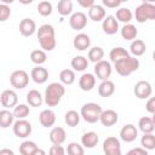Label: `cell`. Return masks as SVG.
Instances as JSON below:
<instances>
[{"label":"cell","instance_id":"681fc988","mask_svg":"<svg viewBox=\"0 0 155 155\" xmlns=\"http://www.w3.org/2000/svg\"><path fill=\"white\" fill-rule=\"evenodd\" d=\"M78 4L81 6V7H86V8H90L92 5H94V1L93 0H79Z\"/></svg>","mask_w":155,"mask_h":155},{"label":"cell","instance_id":"d6a6232c","mask_svg":"<svg viewBox=\"0 0 155 155\" xmlns=\"http://www.w3.org/2000/svg\"><path fill=\"white\" fill-rule=\"evenodd\" d=\"M80 117H81V116H80V114H79L78 111H75V110H69V111H67L65 115H64V121H65V124H67L68 126L75 127V126L79 125Z\"/></svg>","mask_w":155,"mask_h":155},{"label":"cell","instance_id":"d6986e66","mask_svg":"<svg viewBox=\"0 0 155 155\" xmlns=\"http://www.w3.org/2000/svg\"><path fill=\"white\" fill-rule=\"evenodd\" d=\"M39 121L44 127H52L56 122V114L51 109H45L39 115Z\"/></svg>","mask_w":155,"mask_h":155},{"label":"cell","instance_id":"7402d4cb","mask_svg":"<svg viewBox=\"0 0 155 155\" xmlns=\"http://www.w3.org/2000/svg\"><path fill=\"white\" fill-rule=\"evenodd\" d=\"M114 92H115V85L109 79L108 80H103L98 86V94L101 97H104V98L110 97Z\"/></svg>","mask_w":155,"mask_h":155},{"label":"cell","instance_id":"f35d334b","mask_svg":"<svg viewBox=\"0 0 155 155\" xmlns=\"http://www.w3.org/2000/svg\"><path fill=\"white\" fill-rule=\"evenodd\" d=\"M39 44L42 48V51H52L56 47V39L54 36H46V38H40Z\"/></svg>","mask_w":155,"mask_h":155},{"label":"cell","instance_id":"f907efd6","mask_svg":"<svg viewBox=\"0 0 155 155\" xmlns=\"http://www.w3.org/2000/svg\"><path fill=\"white\" fill-rule=\"evenodd\" d=\"M0 155H15V153L8 148H2L0 149Z\"/></svg>","mask_w":155,"mask_h":155},{"label":"cell","instance_id":"44dd1931","mask_svg":"<svg viewBox=\"0 0 155 155\" xmlns=\"http://www.w3.org/2000/svg\"><path fill=\"white\" fill-rule=\"evenodd\" d=\"M88 17L90 19H92L93 22H101L105 18V10L102 5H92L88 8Z\"/></svg>","mask_w":155,"mask_h":155},{"label":"cell","instance_id":"30bf717a","mask_svg":"<svg viewBox=\"0 0 155 155\" xmlns=\"http://www.w3.org/2000/svg\"><path fill=\"white\" fill-rule=\"evenodd\" d=\"M18 103V96L13 90H5L0 94V104L6 109L15 108Z\"/></svg>","mask_w":155,"mask_h":155},{"label":"cell","instance_id":"816d5d0a","mask_svg":"<svg viewBox=\"0 0 155 155\" xmlns=\"http://www.w3.org/2000/svg\"><path fill=\"white\" fill-rule=\"evenodd\" d=\"M31 155H46V151H45L44 149H40V148H36V149L34 150V153H33Z\"/></svg>","mask_w":155,"mask_h":155},{"label":"cell","instance_id":"ab89813d","mask_svg":"<svg viewBox=\"0 0 155 155\" xmlns=\"http://www.w3.org/2000/svg\"><path fill=\"white\" fill-rule=\"evenodd\" d=\"M36 148H38V145L35 144V142H33V140H24L19 145V153H21V155H31Z\"/></svg>","mask_w":155,"mask_h":155},{"label":"cell","instance_id":"4fadbf2b","mask_svg":"<svg viewBox=\"0 0 155 155\" xmlns=\"http://www.w3.org/2000/svg\"><path fill=\"white\" fill-rule=\"evenodd\" d=\"M119 120V115L115 110L113 109H107V110H103L101 113V116H99V121L103 126L105 127H110V126H114Z\"/></svg>","mask_w":155,"mask_h":155},{"label":"cell","instance_id":"7dc6e473","mask_svg":"<svg viewBox=\"0 0 155 155\" xmlns=\"http://www.w3.org/2000/svg\"><path fill=\"white\" fill-rule=\"evenodd\" d=\"M104 6L109 7V8H116L117 6L121 5V1L120 0H103L102 1Z\"/></svg>","mask_w":155,"mask_h":155},{"label":"cell","instance_id":"f5cc1de1","mask_svg":"<svg viewBox=\"0 0 155 155\" xmlns=\"http://www.w3.org/2000/svg\"><path fill=\"white\" fill-rule=\"evenodd\" d=\"M0 8H1V4H0Z\"/></svg>","mask_w":155,"mask_h":155},{"label":"cell","instance_id":"f546056e","mask_svg":"<svg viewBox=\"0 0 155 155\" xmlns=\"http://www.w3.org/2000/svg\"><path fill=\"white\" fill-rule=\"evenodd\" d=\"M70 65H71V68H73L74 70H76V71H84V70L88 67V61H87V58L84 57V56H75V57L71 59Z\"/></svg>","mask_w":155,"mask_h":155},{"label":"cell","instance_id":"d4e9b609","mask_svg":"<svg viewBox=\"0 0 155 155\" xmlns=\"http://www.w3.org/2000/svg\"><path fill=\"white\" fill-rule=\"evenodd\" d=\"M147 51V46H145V42L140 39H134L131 45H130V52L133 54L132 57H139V56H143Z\"/></svg>","mask_w":155,"mask_h":155},{"label":"cell","instance_id":"1f68e13d","mask_svg":"<svg viewBox=\"0 0 155 155\" xmlns=\"http://www.w3.org/2000/svg\"><path fill=\"white\" fill-rule=\"evenodd\" d=\"M87 57H88V61L90 62H92V63L96 64V63H98V62H101L103 59V57H104V50L102 47H99V46H94V47L90 48Z\"/></svg>","mask_w":155,"mask_h":155},{"label":"cell","instance_id":"ac0fdd59","mask_svg":"<svg viewBox=\"0 0 155 155\" xmlns=\"http://www.w3.org/2000/svg\"><path fill=\"white\" fill-rule=\"evenodd\" d=\"M96 85V78L91 73H85L79 79V87L82 91H91Z\"/></svg>","mask_w":155,"mask_h":155},{"label":"cell","instance_id":"bcb514c9","mask_svg":"<svg viewBox=\"0 0 155 155\" xmlns=\"http://www.w3.org/2000/svg\"><path fill=\"white\" fill-rule=\"evenodd\" d=\"M126 155H149V154H148V151L145 149L138 147V148H133V149L128 150L126 153Z\"/></svg>","mask_w":155,"mask_h":155},{"label":"cell","instance_id":"277c9868","mask_svg":"<svg viewBox=\"0 0 155 155\" xmlns=\"http://www.w3.org/2000/svg\"><path fill=\"white\" fill-rule=\"evenodd\" d=\"M134 16L138 23H145L147 21L155 19V5L150 2H142L136 8Z\"/></svg>","mask_w":155,"mask_h":155},{"label":"cell","instance_id":"4316f807","mask_svg":"<svg viewBox=\"0 0 155 155\" xmlns=\"http://www.w3.org/2000/svg\"><path fill=\"white\" fill-rule=\"evenodd\" d=\"M128 56H130V52L126 48L121 47V46L114 47L109 52V58H110V61L113 63H116V62H119V61H121V59H124V58H126Z\"/></svg>","mask_w":155,"mask_h":155},{"label":"cell","instance_id":"8992f818","mask_svg":"<svg viewBox=\"0 0 155 155\" xmlns=\"http://www.w3.org/2000/svg\"><path fill=\"white\" fill-rule=\"evenodd\" d=\"M103 151L104 155H122L120 140L116 137L105 138L103 142Z\"/></svg>","mask_w":155,"mask_h":155},{"label":"cell","instance_id":"e0dca14e","mask_svg":"<svg viewBox=\"0 0 155 155\" xmlns=\"http://www.w3.org/2000/svg\"><path fill=\"white\" fill-rule=\"evenodd\" d=\"M73 45H74V47H75L76 50H79V51H85V50H87V48L90 47V45H91V39H90V36H88L87 34H85V33H79V34L74 38Z\"/></svg>","mask_w":155,"mask_h":155},{"label":"cell","instance_id":"4dcf8cb0","mask_svg":"<svg viewBox=\"0 0 155 155\" xmlns=\"http://www.w3.org/2000/svg\"><path fill=\"white\" fill-rule=\"evenodd\" d=\"M13 119L15 116L10 110L7 109L0 110V127L1 128H7L11 125H13Z\"/></svg>","mask_w":155,"mask_h":155},{"label":"cell","instance_id":"74e56055","mask_svg":"<svg viewBox=\"0 0 155 155\" xmlns=\"http://www.w3.org/2000/svg\"><path fill=\"white\" fill-rule=\"evenodd\" d=\"M13 116L18 120H22V119H25L28 115H29V107L27 104H17L15 108H13V111H12Z\"/></svg>","mask_w":155,"mask_h":155},{"label":"cell","instance_id":"e575fe53","mask_svg":"<svg viewBox=\"0 0 155 155\" xmlns=\"http://www.w3.org/2000/svg\"><path fill=\"white\" fill-rule=\"evenodd\" d=\"M59 80L61 84L63 85H71L75 81V73L71 69H63L59 73Z\"/></svg>","mask_w":155,"mask_h":155},{"label":"cell","instance_id":"7c38bea8","mask_svg":"<svg viewBox=\"0 0 155 155\" xmlns=\"http://www.w3.org/2000/svg\"><path fill=\"white\" fill-rule=\"evenodd\" d=\"M137 136H138V130L132 124L125 125L120 131V138H121V140H124L126 143H131V142L136 140Z\"/></svg>","mask_w":155,"mask_h":155},{"label":"cell","instance_id":"603a6c76","mask_svg":"<svg viewBox=\"0 0 155 155\" xmlns=\"http://www.w3.org/2000/svg\"><path fill=\"white\" fill-rule=\"evenodd\" d=\"M138 127L143 133H153L155 130V120L154 117L143 116L138 121Z\"/></svg>","mask_w":155,"mask_h":155},{"label":"cell","instance_id":"ba28073f","mask_svg":"<svg viewBox=\"0 0 155 155\" xmlns=\"http://www.w3.org/2000/svg\"><path fill=\"white\" fill-rule=\"evenodd\" d=\"M133 92H134V96L137 98H139V99H147V98H149L151 96L153 87H151V85H150L149 81L140 80V81H138L134 85Z\"/></svg>","mask_w":155,"mask_h":155},{"label":"cell","instance_id":"52a82bcc","mask_svg":"<svg viewBox=\"0 0 155 155\" xmlns=\"http://www.w3.org/2000/svg\"><path fill=\"white\" fill-rule=\"evenodd\" d=\"M12 130H13V133L18 138H27L31 133V124L27 121L25 119L17 120L13 122Z\"/></svg>","mask_w":155,"mask_h":155},{"label":"cell","instance_id":"b9f144b4","mask_svg":"<svg viewBox=\"0 0 155 155\" xmlns=\"http://www.w3.org/2000/svg\"><path fill=\"white\" fill-rule=\"evenodd\" d=\"M38 12L44 17L50 16L52 13V4L50 1H46V0L40 1L38 5Z\"/></svg>","mask_w":155,"mask_h":155},{"label":"cell","instance_id":"7a4b0ae2","mask_svg":"<svg viewBox=\"0 0 155 155\" xmlns=\"http://www.w3.org/2000/svg\"><path fill=\"white\" fill-rule=\"evenodd\" d=\"M114 68L116 70V73L121 76H128L131 75L133 71L138 70L139 68V59L132 56H128L116 63H114Z\"/></svg>","mask_w":155,"mask_h":155},{"label":"cell","instance_id":"2e32d148","mask_svg":"<svg viewBox=\"0 0 155 155\" xmlns=\"http://www.w3.org/2000/svg\"><path fill=\"white\" fill-rule=\"evenodd\" d=\"M18 29L23 36H31L36 30V24L31 18H23L19 22Z\"/></svg>","mask_w":155,"mask_h":155},{"label":"cell","instance_id":"9c48e42d","mask_svg":"<svg viewBox=\"0 0 155 155\" xmlns=\"http://www.w3.org/2000/svg\"><path fill=\"white\" fill-rule=\"evenodd\" d=\"M111 64L108 61L102 59L101 62L94 64V74L99 80H108V78L111 75Z\"/></svg>","mask_w":155,"mask_h":155},{"label":"cell","instance_id":"836d02e7","mask_svg":"<svg viewBox=\"0 0 155 155\" xmlns=\"http://www.w3.org/2000/svg\"><path fill=\"white\" fill-rule=\"evenodd\" d=\"M140 145L145 150L155 149V136L153 133H144L140 139Z\"/></svg>","mask_w":155,"mask_h":155},{"label":"cell","instance_id":"8d00e7d4","mask_svg":"<svg viewBox=\"0 0 155 155\" xmlns=\"http://www.w3.org/2000/svg\"><path fill=\"white\" fill-rule=\"evenodd\" d=\"M46 58H47L46 52L42 51V50H34V51H31V53H30V61H31L33 63H35L36 65L44 64V63L46 62Z\"/></svg>","mask_w":155,"mask_h":155},{"label":"cell","instance_id":"484cf974","mask_svg":"<svg viewBox=\"0 0 155 155\" xmlns=\"http://www.w3.org/2000/svg\"><path fill=\"white\" fill-rule=\"evenodd\" d=\"M120 33H121V36L122 39L125 40H128V41H133L136 39V36L138 35V30L136 28V25L128 23V24H124L122 28L120 29Z\"/></svg>","mask_w":155,"mask_h":155},{"label":"cell","instance_id":"3957f363","mask_svg":"<svg viewBox=\"0 0 155 155\" xmlns=\"http://www.w3.org/2000/svg\"><path fill=\"white\" fill-rule=\"evenodd\" d=\"M102 107L97 103H93V102H90V103H86L81 107V110H80V116H82V119L88 122V124H94L97 121H99V116H101V113H102Z\"/></svg>","mask_w":155,"mask_h":155},{"label":"cell","instance_id":"d590c367","mask_svg":"<svg viewBox=\"0 0 155 155\" xmlns=\"http://www.w3.org/2000/svg\"><path fill=\"white\" fill-rule=\"evenodd\" d=\"M57 10L58 13L62 16H68L73 11V2L70 0H61L57 4Z\"/></svg>","mask_w":155,"mask_h":155},{"label":"cell","instance_id":"6da1fadb","mask_svg":"<svg viewBox=\"0 0 155 155\" xmlns=\"http://www.w3.org/2000/svg\"><path fill=\"white\" fill-rule=\"evenodd\" d=\"M65 93V87L61 82H52L45 90L44 102L47 107H56Z\"/></svg>","mask_w":155,"mask_h":155},{"label":"cell","instance_id":"c3c4849f","mask_svg":"<svg viewBox=\"0 0 155 155\" xmlns=\"http://www.w3.org/2000/svg\"><path fill=\"white\" fill-rule=\"evenodd\" d=\"M145 109L150 113V114H154L155 113V98L154 97H149L147 104H145Z\"/></svg>","mask_w":155,"mask_h":155},{"label":"cell","instance_id":"60d3db41","mask_svg":"<svg viewBox=\"0 0 155 155\" xmlns=\"http://www.w3.org/2000/svg\"><path fill=\"white\" fill-rule=\"evenodd\" d=\"M46 36H54V28L51 24H42L38 29V39Z\"/></svg>","mask_w":155,"mask_h":155},{"label":"cell","instance_id":"ffe728a7","mask_svg":"<svg viewBox=\"0 0 155 155\" xmlns=\"http://www.w3.org/2000/svg\"><path fill=\"white\" fill-rule=\"evenodd\" d=\"M67 138V133L63 127H53L50 132V140L52 142L53 145H61L64 143Z\"/></svg>","mask_w":155,"mask_h":155},{"label":"cell","instance_id":"cb8c5ba5","mask_svg":"<svg viewBox=\"0 0 155 155\" xmlns=\"http://www.w3.org/2000/svg\"><path fill=\"white\" fill-rule=\"evenodd\" d=\"M98 140H99V137H98V134H97L96 132H93V131L86 132V133H84L82 137H81V144H82L85 148H88V149L94 148V147L97 145Z\"/></svg>","mask_w":155,"mask_h":155},{"label":"cell","instance_id":"f6af8a7d","mask_svg":"<svg viewBox=\"0 0 155 155\" xmlns=\"http://www.w3.org/2000/svg\"><path fill=\"white\" fill-rule=\"evenodd\" d=\"M65 150L62 145H52L50 148V151H48V155H64Z\"/></svg>","mask_w":155,"mask_h":155},{"label":"cell","instance_id":"7bdbcfd3","mask_svg":"<svg viewBox=\"0 0 155 155\" xmlns=\"http://www.w3.org/2000/svg\"><path fill=\"white\" fill-rule=\"evenodd\" d=\"M67 153L68 155H84V147L76 142H73L70 144H68L67 147Z\"/></svg>","mask_w":155,"mask_h":155},{"label":"cell","instance_id":"8fae6325","mask_svg":"<svg viewBox=\"0 0 155 155\" xmlns=\"http://www.w3.org/2000/svg\"><path fill=\"white\" fill-rule=\"evenodd\" d=\"M86 24H87V16L81 11L74 12L69 18V25L74 30H81L86 27Z\"/></svg>","mask_w":155,"mask_h":155},{"label":"cell","instance_id":"83f0119b","mask_svg":"<svg viewBox=\"0 0 155 155\" xmlns=\"http://www.w3.org/2000/svg\"><path fill=\"white\" fill-rule=\"evenodd\" d=\"M27 102L30 107H40L44 102V97L38 90H30L27 93Z\"/></svg>","mask_w":155,"mask_h":155},{"label":"cell","instance_id":"5b68a950","mask_svg":"<svg viewBox=\"0 0 155 155\" xmlns=\"http://www.w3.org/2000/svg\"><path fill=\"white\" fill-rule=\"evenodd\" d=\"M10 82H11L12 87H15L17 90H23L24 87H27V85L29 82V75L25 70H22V69L15 70L10 75Z\"/></svg>","mask_w":155,"mask_h":155},{"label":"cell","instance_id":"9a60e30c","mask_svg":"<svg viewBox=\"0 0 155 155\" xmlns=\"http://www.w3.org/2000/svg\"><path fill=\"white\" fill-rule=\"evenodd\" d=\"M30 76L33 79L34 82L41 85V84H45L48 79V71L46 68L41 67V65H36L31 69V73H30Z\"/></svg>","mask_w":155,"mask_h":155},{"label":"cell","instance_id":"ee69618b","mask_svg":"<svg viewBox=\"0 0 155 155\" xmlns=\"http://www.w3.org/2000/svg\"><path fill=\"white\" fill-rule=\"evenodd\" d=\"M10 15H11V10H10V7H8L7 5H5V4L1 2V8H0V22H5V21H7L8 17H10Z\"/></svg>","mask_w":155,"mask_h":155},{"label":"cell","instance_id":"f1b7e54d","mask_svg":"<svg viewBox=\"0 0 155 155\" xmlns=\"http://www.w3.org/2000/svg\"><path fill=\"white\" fill-rule=\"evenodd\" d=\"M114 17H115V19H116L117 22H122L124 24H128V23L132 21L133 15H132V12H131L130 8H127V7H121V8L116 10V15H115Z\"/></svg>","mask_w":155,"mask_h":155},{"label":"cell","instance_id":"5bb4252c","mask_svg":"<svg viewBox=\"0 0 155 155\" xmlns=\"http://www.w3.org/2000/svg\"><path fill=\"white\" fill-rule=\"evenodd\" d=\"M102 29L108 35L116 34L117 30H119V22L115 19V17L113 15H109V16H107L103 19V22H102Z\"/></svg>","mask_w":155,"mask_h":155}]
</instances>
